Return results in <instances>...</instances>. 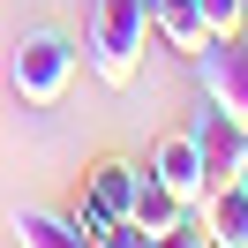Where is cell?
<instances>
[{
	"instance_id": "6da1fadb",
	"label": "cell",
	"mask_w": 248,
	"mask_h": 248,
	"mask_svg": "<svg viewBox=\"0 0 248 248\" xmlns=\"http://www.w3.org/2000/svg\"><path fill=\"white\" fill-rule=\"evenodd\" d=\"M143 38H151V0H98L91 31H83V61H91L98 83L128 91L143 68Z\"/></svg>"
},
{
	"instance_id": "7a4b0ae2",
	"label": "cell",
	"mask_w": 248,
	"mask_h": 248,
	"mask_svg": "<svg viewBox=\"0 0 248 248\" xmlns=\"http://www.w3.org/2000/svg\"><path fill=\"white\" fill-rule=\"evenodd\" d=\"M76 68H83V46H76V38L31 31V38L16 46V61H8V83H16L23 106H61L68 83H76Z\"/></svg>"
},
{
	"instance_id": "3957f363",
	"label": "cell",
	"mask_w": 248,
	"mask_h": 248,
	"mask_svg": "<svg viewBox=\"0 0 248 248\" xmlns=\"http://www.w3.org/2000/svg\"><path fill=\"white\" fill-rule=\"evenodd\" d=\"M188 143H196V158H203V196H211V188H226L233 173H241L248 128L233 121L218 98H203V106H196V121H188Z\"/></svg>"
},
{
	"instance_id": "277c9868",
	"label": "cell",
	"mask_w": 248,
	"mask_h": 248,
	"mask_svg": "<svg viewBox=\"0 0 248 248\" xmlns=\"http://www.w3.org/2000/svg\"><path fill=\"white\" fill-rule=\"evenodd\" d=\"M196 68H203V98H218V106L248 128V38L241 31H233V38H211V46L196 53Z\"/></svg>"
},
{
	"instance_id": "5b68a950",
	"label": "cell",
	"mask_w": 248,
	"mask_h": 248,
	"mask_svg": "<svg viewBox=\"0 0 248 248\" xmlns=\"http://www.w3.org/2000/svg\"><path fill=\"white\" fill-rule=\"evenodd\" d=\"M181 211H188V196H173V188L143 166V173H136V196H128V226H136L143 241H166V233L181 226Z\"/></svg>"
},
{
	"instance_id": "8992f818",
	"label": "cell",
	"mask_w": 248,
	"mask_h": 248,
	"mask_svg": "<svg viewBox=\"0 0 248 248\" xmlns=\"http://www.w3.org/2000/svg\"><path fill=\"white\" fill-rule=\"evenodd\" d=\"M151 38L166 53H181V61H196L203 46H211V31H203V8L196 0H151Z\"/></svg>"
},
{
	"instance_id": "52a82bcc",
	"label": "cell",
	"mask_w": 248,
	"mask_h": 248,
	"mask_svg": "<svg viewBox=\"0 0 248 248\" xmlns=\"http://www.w3.org/2000/svg\"><path fill=\"white\" fill-rule=\"evenodd\" d=\"M151 173L173 188V196L203 203V158H196V143H188V128H181V136H166V143L151 151Z\"/></svg>"
},
{
	"instance_id": "ba28073f",
	"label": "cell",
	"mask_w": 248,
	"mask_h": 248,
	"mask_svg": "<svg viewBox=\"0 0 248 248\" xmlns=\"http://www.w3.org/2000/svg\"><path fill=\"white\" fill-rule=\"evenodd\" d=\"M203 226H211L218 248H248V188L241 181L211 188V196H203Z\"/></svg>"
},
{
	"instance_id": "9c48e42d",
	"label": "cell",
	"mask_w": 248,
	"mask_h": 248,
	"mask_svg": "<svg viewBox=\"0 0 248 248\" xmlns=\"http://www.w3.org/2000/svg\"><path fill=\"white\" fill-rule=\"evenodd\" d=\"M83 196H91L106 218H128V196H136V166H121V158L91 166V188H83Z\"/></svg>"
},
{
	"instance_id": "30bf717a",
	"label": "cell",
	"mask_w": 248,
	"mask_h": 248,
	"mask_svg": "<svg viewBox=\"0 0 248 248\" xmlns=\"http://www.w3.org/2000/svg\"><path fill=\"white\" fill-rule=\"evenodd\" d=\"M16 241H31V248H76V226H68V211L23 203V211H16Z\"/></svg>"
},
{
	"instance_id": "8fae6325",
	"label": "cell",
	"mask_w": 248,
	"mask_h": 248,
	"mask_svg": "<svg viewBox=\"0 0 248 248\" xmlns=\"http://www.w3.org/2000/svg\"><path fill=\"white\" fill-rule=\"evenodd\" d=\"M68 226H76V248H83V241H106V226H113V218L98 211L91 196H76V211H68Z\"/></svg>"
},
{
	"instance_id": "7c38bea8",
	"label": "cell",
	"mask_w": 248,
	"mask_h": 248,
	"mask_svg": "<svg viewBox=\"0 0 248 248\" xmlns=\"http://www.w3.org/2000/svg\"><path fill=\"white\" fill-rule=\"evenodd\" d=\"M196 8H203V31H211V38L241 31V0H196Z\"/></svg>"
},
{
	"instance_id": "4fadbf2b",
	"label": "cell",
	"mask_w": 248,
	"mask_h": 248,
	"mask_svg": "<svg viewBox=\"0 0 248 248\" xmlns=\"http://www.w3.org/2000/svg\"><path fill=\"white\" fill-rule=\"evenodd\" d=\"M233 181H241V188H248V151H241V173H233Z\"/></svg>"
},
{
	"instance_id": "5bb4252c",
	"label": "cell",
	"mask_w": 248,
	"mask_h": 248,
	"mask_svg": "<svg viewBox=\"0 0 248 248\" xmlns=\"http://www.w3.org/2000/svg\"><path fill=\"white\" fill-rule=\"evenodd\" d=\"M241 31H248V0H241Z\"/></svg>"
},
{
	"instance_id": "9a60e30c",
	"label": "cell",
	"mask_w": 248,
	"mask_h": 248,
	"mask_svg": "<svg viewBox=\"0 0 248 248\" xmlns=\"http://www.w3.org/2000/svg\"><path fill=\"white\" fill-rule=\"evenodd\" d=\"M241 38H248V31H241Z\"/></svg>"
}]
</instances>
